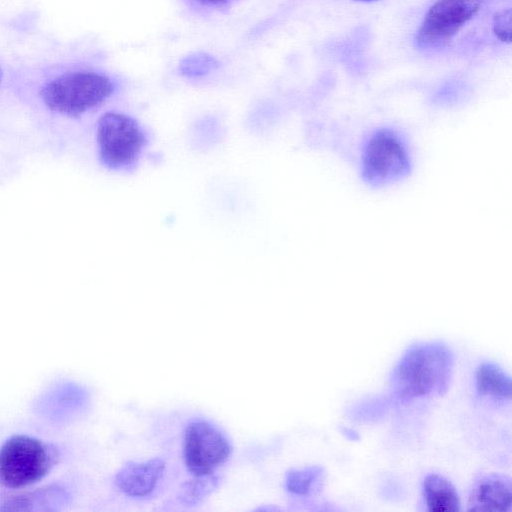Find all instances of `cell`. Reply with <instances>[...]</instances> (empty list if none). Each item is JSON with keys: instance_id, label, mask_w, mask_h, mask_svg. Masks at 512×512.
<instances>
[{"instance_id": "6da1fadb", "label": "cell", "mask_w": 512, "mask_h": 512, "mask_svg": "<svg viewBox=\"0 0 512 512\" xmlns=\"http://www.w3.org/2000/svg\"><path fill=\"white\" fill-rule=\"evenodd\" d=\"M454 355L443 342L411 345L395 365L390 376L391 391L398 400L442 395L450 385Z\"/></svg>"}, {"instance_id": "7a4b0ae2", "label": "cell", "mask_w": 512, "mask_h": 512, "mask_svg": "<svg viewBox=\"0 0 512 512\" xmlns=\"http://www.w3.org/2000/svg\"><path fill=\"white\" fill-rule=\"evenodd\" d=\"M114 93L106 75L93 71H72L47 82L40 91L46 108L60 116L77 118L100 106Z\"/></svg>"}, {"instance_id": "3957f363", "label": "cell", "mask_w": 512, "mask_h": 512, "mask_svg": "<svg viewBox=\"0 0 512 512\" xmlns=\"http://www.w3.org/2000/svg\"><path fill=\"white\" fill-rule=\"evenodd\" d=\"M59 458L58 449L37 437L16 434L0 445V486L28 488L46 477Z\"/></svg>"}, {"instance_id": "277c9868", "label": "cell", "mask_w": 512, "mask_h": 512, "mask_svg": "<svg viewBox=\"0 0 512 512\" xmlns=\"http://www.w3.org/2000/svg\"><path fill=\"white\" fill-rule=\"evenodd\" d=\"M96 141L101 164L109 170L122 171L137 163L147 139L135 119L123 113L107 112L98 120Z\"/></svg>"}, {"instance_id": "5b68a950", "label": "cell", "mask_w": 512, "mask_h": 512, "mask_svg": "<svg viewBox=\"0 0 512 512\" xmlns=\"http://www.w3.org/2000/svg\"><path fill=\"white\" fill-rule=\"evenodd\" d=\"M361 166L364 181L370 186L380 187L404 178L410 171L411 160L400 135L383 128L367 140Z\"/></svg>"}, {"instance_id": "8992f818", "label": "cell", "mask_w": 512, "mask_h": 512, "mask_svg": "<svg viewBox=\"0 0 512 512\" xmlns=\"http://www.w3.org/2000/svg\"><path fill=\"white\" fill-rule=\"evenodd\" d=\"M486 0H436L427 10L415 35L424 51L447 47L458 32L480 11Z\"/></svg>"}, {"instance_id": "52a82bcc", "label": "cell", "mask_w": 512, "mask_h": 512, "mask_svg": "<svg viewBox=\"0 0 512 512\" xmlns=\"http://www.w3.org/2000/svg\"><path fill=\"white\" fill-rule=\"evenodd\" d=\"M232 451L227 437L205 420L191 421L185 430L183 455L193 475L211 474L229 458Z\"/></svg>"}, {"instance_id": "ba28073f", "label": "cell", "mask_w": 512, "mask_h": 512, "mask_svg": "<svg viewBox=\"0 0 512 512\" xmlns=\"http://www.w3.org/2000/svg\"><path fill=\"white\" fill-rule=\"evenodd\" d=\"M88 400V393L82 386L63 382L43 392L35 402V409L46 420L62 423L79 415Z\"/></svg>"}, {"instance_id": "9c48e42d", "label": "cell", "mask_w": 512, "mask_h": 512, "mask_svg": "<svg viewBox=\"0 0 512 512\" xmlns=\"http://www.w3.org/2000/svg\"><path fill=\"white\" fill-rule=\"evenodd\" d=\"M164 471L165 462L161 458L127 462L117 471L114 482L129 497H146L154 491Z\"/></svg>"}, {"instance_id": "30bf717a", "label": "cell", "mask_w": 512, "mask_h": 512, "mask_svg": "<svg viewBox=\"0 0 512 512\" xmlns=\"http://www.w3.org/2000/svg\"><path fill=\"white\" fill-rule=\"evenodd\" d=\"M70 499L68 489L60 484H50L25 492L6 495L0 501L5 511H50L65 506Z\"/></svg>"}, {"instance_id": "8fae6325", "label": "cell", "mask_w": 512, "mask_h": 512, "mask_svg": "<svg viewBox=\"0 0 512 512\" xmlns=\"http://www.w3.org/2000/svg\"><path fill=\"white\" fill-rule=\"evenodd\" d=\"M511 480L499 474L483 476L474 486L469 498V510L510 511Z\"/></svg>"}, {"instance_id": "7c38bea8", "label": "cell", "mask_w": 512, "mask_h": 512, "mask_svg": "<svg viewBox=\"0 0 512 512\" xmlns=\"http://www.w3.org/2000/svg\"><path fill=\"white\" fill-rule=\"evenodd\" d=\"M423 496L431 512H455L461 509L458 492L445 477L432 473L423 481Z\"/></svg>"}, {"instance_id": "4fadbf2b", "label": "cell", "mask_w": 512, "mask_h": 512, "mask_svg": "<svg viewBox=\"0 0 512 512\" xmlns=\"http://www.w3.org/2000/svg\"><path fill=\"white\" fill-rule=\"evenodd\" d=\"M476 389L480 395L509 400L512 392L510 376L493 362H482L475 372Z\"/></svg>"}, {"instance_id": "5bb4252c", "label": "cell", "mask_w": 512, "mask_h": 512, "mask_svg": "<svg viewBox=\"0 0 512 512\" xmlns=\"http://www.w3.org/2000/svg\"><path fill=\"white\" fill-rule=\"evenodd\" d=\"M219 485V477L214 474L194 475L180 487L177 498L185 506H194L204 500Z\"/></svg>"}, {"instance_id": "9a60e30c", "label": "cell", "mask_w": 512, "mask_h": 512, "mask_svg": "<svg viewBox=\"0 0 512 512\" xmlns=\"http://www.w3.org/2000/svg\"><path fill=\"white\" fill-rule=\"evenodd\" d=\"M323 474L324 469L318 465L291 469L286 473L285 487L292 494L306 495L311 491L314 484L322 478Z\"/></svg>"}, {"instance_id": "2e32d148", "label": "cell", "mask_w": 512, "mask_h": 512, "mask_svg": "<svg viewBox=\"0 0 512 512\" xmlns=\"http://www.w3.org/2000/svg\"><path fill=\"white\" fill-rule=\"evenodd\" d=\"M218 67L217 59L205 52H195L184 57L179 64L180 73L188 78L203 77Z\"/></svg>"}, {"instance_id": "e0dca14e", "label": "cell", "mask_w": 512, "mask_h": 512, "mask_svg": "<svg viewBox=\"0 0 512 512\" xmlns=\"http://www.w3.org/2000/svg\"><path fill=\"white\" fill-rule=\"evenodd\" d=\"M491 30L494 36L502 43L511 42V9L503 8L497 11L491 22Z\"/></svg>"}, {"instance_id": "ac0fdd59", "label": "cell", "mask_w": 512, "mask_h": 512, "mask_svg": "<svg viewBox=\"0 0 512 512\" xmlns=\"http://www.w3.org/2000/svg\"><path fill=\"white\" fill-rule=\"evenodd\" d=\"M198 5L205 7L219 6L227 3L230 0H193Z\"/></svg>"}, {"instance_id": "d6986e66", "label": "cell", "mask_w": 512, "mask_h": 512, "mask_svg": "<svg viewBox=\"0 0 512 512\" xmlns=\"http://www.w3.org/2000/svg\"><path fill=\"white\" fill-rule=\"evenodd\" d=\"M342 433L349 439H352V440L359 439L358 433L350 428H342Z\"/></svg>"}, {"instance_id": "ffe728a7", "label": "cell", "mask_w": 512, "mask_h": 512, "mask_svg": "<svg viewBox=\"0 0 512 512\" xmlns=\"http://www.w3.org/2000/svg\"><path fill=\"white\" fill-rule=\"evenodd\" d=\"M2 78H3V71H2V68L0 67V82H1Z\"/></svg>"}, {"instance_id": "44dd1931", "label": "cell", "mask_w": 512, "mask_h": 512, "mask_svg": "<svg viewBox=\"0 0 512 512\" xmlns=\"http://www.w3.org/2000/svg\"><path fill=\"white\" fill-rule=\"evenodd\" d=\"M356 1H361V2H371V1H376V0H356Z\"/></svg>"}]
</instances>
